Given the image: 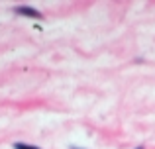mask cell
<instances>
[{"mask_svg": "<svg viewBox=\"0 0 155 149\" xmlns=\"http://www.w3.org/2000/svg\"><path fill=\"white\" fill-rule=\"evenodd\" d=\"M20 14H26V16H34V18H41V14L39 12H35L34 8H18Z\"/></svg>", "mask_w": 155, "mask_h": 149, "instance_id": "cell-1", "label": "cell"}, {"mask_svg": "<svg viewBox=\"0 0 155 149\" xmlns=\"http://www.w3.org/2000/svg\"><path fill=\"white\" fill-rule=\"evenodd\" d=\"M14 149H39V147H34V145H26V143H16Z\"/></svg>", "mask_w": 155, "mask_h": 149, "instance_id": "cell-2", "label": "cell"}, {"mask_svg": "<svg viewBox=\"0 0 155 149\" xmlns=\"http://www.w3.org/2000/svg\"><path fill=\"white\" fill-rule=\"evenodd\" d=\"M137 149H141V147H137Z\"/></svg>", "mask_w": 155, "mask_h": 149, "instance_id": "cell-3", "label": "cell"}]
</instances>
